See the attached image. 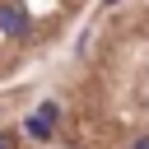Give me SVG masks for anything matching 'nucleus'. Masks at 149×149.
Segmentation results:
<instances>
[{
  "mask_svg": "<svg viewBox=\"0 0 149 149\" xmlns=\"http://www.w3.org/2000/svg\"><path fill=\"white\" fill-rule=\"evenodd\" d=\"M84 0H0V74L19 70L33 51H42Z\"/></svg>",
  "mask_w": 149,
  "mask_h": 149,
  "instance_id": "f257e3e1",
  "label": "nucleus"
},
{
  "mask_svg": "<svg viewBox=\"0 0 149 149\" xmlns=\"http://www.w3.org/2000/svg\"><path fill=\"white\" fill-rule=\"evenodd\" d=\"M0 149H14V140H9V130H0Z\"/></svg>",
  "mask_w": 149,
  "mask_h": 149,
  "instance_id": "f03ea898",
  "label": "nucleus"
}]
</instances>
